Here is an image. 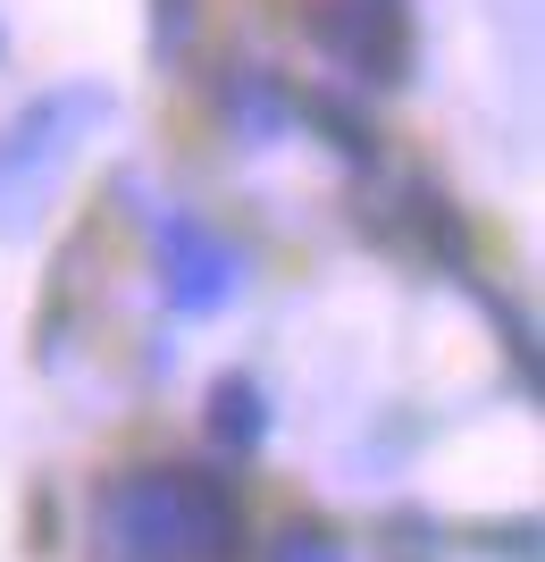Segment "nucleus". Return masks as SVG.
<instances>
[{"label": "nucleus", "mask_w": 545, "mask_h": 562, "mask_svg": "<svg viewBox=\"0 0 545 562\" xmlns=\"http://www.w3.org/2000/svg\"><path fill=\"white\" fill-rule=\"evenodd\" d=\"M261 428H269L261 386H252V378H218V386H211V437L227 453H252V446H261Z\"/></svg>", "instance_id": "7"}, {"label": "nucleus", "mask_w": 545, "mask_h": 562, "mask_svg": "<svg viewBox=\"0 0 545 562\" xmlns=\"http://www.w3.org/2000/svg\"><path fill=\"white\" fill-rule=\"evenodd\" d=\"M218 110H236V126L252 143H277L285 126H294V85H285L277 68H261V59H227V76H218Z\"/></svg>", "instance_id": "5"}, {"label": "nucleus", "mask_w": 545, "mask_h": 562, "mask_svg": "<svg viewBox=\"0 0 545 562\" xmlns=\"http://www.w3.org/2000/svg\"><path fill=\"white\" fill-rule=\"evenodd\" d=\"M303 34L353 85H404L411 76V0H303Z\"/></svg>", "instance_id": "3"}, {"label": "nucleus", "mask_w": 545, "mask_h": 562, "mask_svg": "<svg viewBox=\"0 0 545 562\" xmlns=\"http://www.w3.org/2000/svg\"><path fill=\"white\" fill-rule=\"evenodd\" d=\"M151 244H160V294L185 311V319L227 311V294H236V278H243V260H236V244H227L211 218H193V211H177V202H168V211L151 218Z\"/></svg>", "instance_id": "4"}, {"label": "nucleus", "mask_w": 545, "mask_h": 562, "mask_svg": "<svg viewBox=\"0 0 545 562\" xmlns=\"http://www.w3.org/2000/svg\"><path fill=\"white\" fill-rule=\"evenodd\" d=\"M93 117H110V93L101 85H50L34 93L9 126H0V211H18L76 160V143L93 135Z\"/></svg>", "instance_id": "2"}, {"label": "nucleus", "mask_w": 545, "mask_h": 562, "mask_svg": "<svg viewBox=\"0 0 545 562\" xmlns=\"http://www.w3.org/2000/svg\"><path fill=\"white\" fill-rule=\"evenodd\" d=\"M294 117H310V126H319V135L344 151V160H361V168L378 160V117L353 110L336 85H294Z\"/></svg>", "instance_id": "6"}, {"label": "nucleus", "mask_w": 545, "mask_h": 562, "mask_svg": "<svg viewBox=\"0 0 545 562\" xmlns=\"http://www.w3.org/2000/svg\"><path fill=\"white\" fill-rule=\"evenodd\" d=\"M269 562H344V546H336L319 520H303V529H285V538L269 546Z\"/></svg>", "instance_id": "8"}, {"label": "nucleus", "mask_w": 545, "mask_h": 562, "mask_svg": "<svg viewBox=\"0 0 545 562\" xmlns=\"http://www.w3.org/2000/svg\"><path fill=\"white\" fill-rule=\"evenodd\" d=\"M93 546L101 562H236L243 504L218 470L193 462L118 470L93 495Z\"/></svg>", "instance_id": "1"}]
</instances>
